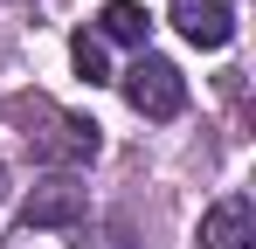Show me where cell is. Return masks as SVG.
<instances>
[{
    "mask_svg": "<svg viewBox=\"0 0 256 249\" xmlns=\"http://www.w3.org/2000/svg\"><path fill=\"white\" fill-rule=\"evenodd\" d=\"M173 28L194 48H228L236 35V0H173Z\"/></svg>",
    "mask_w": 256,
    "mask_h": 249,
    "instance_id": "cell-4",
    "label": "cell"
},
{
    "mask_svg": "<svg viewBox=\"0 0 256 249\" xmlns=\"http://www.w3.org/2000/svg\"><path fill=\"white\" fill-rule=\"evenodd\" d=\"M14 118L28 124V146L35 160H56V166H76V160H97V124L76 118V111H56L48 97H14Z\"/></svg>",
    "mask_w": 256,
    "mask_h": 249,
    "instance_id": "cell-1",
    "label": "cell"
},
{
    "mask_svg": "<svg viewBox=\"0 0 256 249\" xmlns=\"http://www.w3.org/2000/svg\"><path fill=\"white\" fill-rule=\"evenodd\" d=\"M256 242V208L242 194H228L222 208L201 214V249H250Z\"/></svg>",
    "mask_w": 256,
    "mask_h": 249,
    "instance_id": "cell-5",
    "label": "cell"
},
{
    "mask_svg": "<svg viewBox=\"0 0 256 249\" xmlns=\"http://www.w3.org/2000/svg\"><path fill=\"white\" fill-rule=\"evenodd\" d=\"M84 187L76 180H42L28 201H21V228H76L84 222Z\"/></svg>",
    "mask_w": 256,
    "mask_h": 249,
    "instance_id": "cell-3",
    "label": "cell"
},
{
    "mask_svg": "<svg viewBox=\"0 0 256 249\" xmlns=\"http://www.w3.org/2000/svg\"><path fill=\"white\" fill-rule=\"evenodd\" d=\"M125 104L138 111V118H160V124H166V118L187 111V76L173 70L166 56H138V62L125 70Z\"/></svg>",
    "mask_w": 256,
    "mask_h": 249,
    "instance_id": "cell-2",
    "label": "cell"
},
{
    "mask_svg": "<svg viewBox=\"0 0 256 249\" xmlns=\"http://www.w3.org/2000/svg\"><path fill=\"white\" fill-rule=\"evenodd\" d=\"M70 56H76V70H84V83H111V62H104V42L90 35V28H84L76 42H70Z\"/></svg>",
    "mask_w": 256,
    "mask_h": 249,
    "instance_id": "cell-7",
    "label": "cell"
},
{
    "mask_svg": "<svg viewBox=\"0 0 256 249\" xmlns=\"http://www.w3.org/2000/svg\"><path fill=\"white\" fill-rule=\"evenodd\" d=\"M146 7H132V0H111L104 14H97V42H125V48H146Z\"/></svg>",
    "mask_w": 256,
    "mask_h": 249,
    "instance_id": "cell-6",
    "label": "cell"
}]
</instances>
